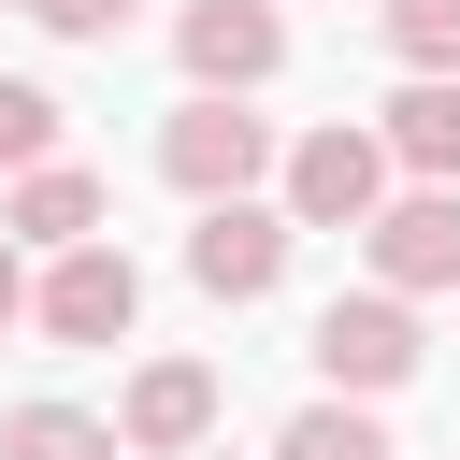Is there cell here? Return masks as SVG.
I'll return each mask as SVG.
<instances>
[{
  "label": "cell",
  "mask_w": 460,
  "mask_h": 460,
  "mask_svg": "<svg viewBox=\"0 0 460 460\" xmlns=\"http://www.w3.org/2000/svg\"><path fill=\"white\" fill-rule=\"evenodd\" d=\"M359 244H374V288H388V302L460 288V187H402V201H388Z\"/></svg>",
  "instance_id": "6"
},
{
  "label": "cell",
  "mask_w": 460,
  "mask_h": 460,
  "mask_svg": "<svg viewBox=\"0 0 460 460\" xmlns=\"http://www.w3.org/2000/svg\"><path fill=\"white\" fill-rule=\"evenodd\" d=\"M187 273H201L216 302H259V288L288 273V216H273V201H216V216L187 230Z\"/></svg>",
  "instance_id": "7"
},
{
  "label": "cell",
  "mask_w": 460,
  "mask_h": 460,
  "mask_svg": "<svg viewBox=\"0 0 460 460\" xmlns=\"http://www.w3.org/2000/svg\"><path fill=\"white\" fill-rule=\"evenodd\" d=\"M374 144H388V172H417V187H460V86H402Z\"/></svg>",
  "instance_id": "10"
},
{
  "label": "cell",
  "mask_w": 460,
  "mask_h": 460,
  "mask_svg": "<svg viewBox=\"0 0 460 460\" xmlns=\"http://www.w3.org/2000/svg\"><path fill=\"white\" fill-rule=\"evenodd\" d=\"M374 216H388V144L345 129V115L302 129L288 144V230H374Z\"/></svg>",
  "instance_id": "2"
},
{
  "label": "cell",
  "mask_w": 460,
  "mask_h": 460,
  "mask_svg": "<svg viewBox=\"0 0 460 460\" xmlns=\"http://www.w3.org/2000/svg\"><path fill=\"white\" fill-rule=\"evenodd\" d=\"M201 431H216V374H201V359H144V374H129V402H115V446L187 460Z\"/></svg>",
  "instance_id": "8"
},
{
  "label": "cell",
  "mask_w": 460,
  "mask_h": 460,
  "mask_svg": "<svg viewBox=\"0 0 460 460\" xmlns=\"http://www.w3.org/2000/svg\"><path fill=\"white\" fill-rule=\"evenodd\" d=\"M29 316H43L58 345H129V316H144V273H129V244H72V259L29 288Z\"/></svg>",
  "instance_id": "4"
},
{
  "label": "cell",
  "mask_w": 460,
  "mask_h": 460,
  "mask_svg": "<svg viewBox=\"0 0 460 460\" xmlns=\"http://www.w3.org/2000/svg\"><path fill=\"white\" fill-rule=\"evenodd\" d=\"M273 460H388V431H374L359 402H302V417L273 431Z\"/></svg>",
  "instance_id": "13"
},
{
  "label": "cell",
  "mask_w": 460,
  "mask_h": 460,
  "mask_svg": "<svg viewBox=\"0 0 460 460\" xmlns=\"http://www.w3.org/2000/svg\"><path fill=\"white\" fill-rule=\"evenodd\" d=\"M29 14H43V29H58V43H115V29H129V14H144V0H29Z\"/></svg>",
  "instance_id": "15"
},
{
  "label": "cell",
  "mask_w": 460,
  "mask_h": 460,
  "mask_svg": "<svg viewBox=\"0 0 460 460\" xmlns=\"http://www.w3.org/2000/svg\"><path fill=\"white\" fill-rule=\"evenodd\" d=\"M172 58L201 72V101H244V86H273V58H288V29H273V0H187V29H172Z\"/></svg>",
  "instance_id": "5"
},
{
  "label": "cell",
  "mask_w": 460,
  "mask_h": 460,
  "mask_svg": "<svg viewBox=\"0 0 460 460\" xmlns=\"http://www.w3.org/2000/svg\"><path fill=\"white\" fill-rule=\"evenodd\" d=\"M14 316H29V259L0 244V331H14Z\"/></svg>",
  "instance_id": "16"
},
{
  "label": "cell",
  "mask_w": 460,
  "mask_h": 460,
  "mask_svg": "<svg viewBox=\"0 0 460 460\" xmlns=\"http://www.w3.org/2000/svg\"><path fill=\"white\" fill-rule=\"evenodd\" d=\"M388 58L417 86H460V0H388Z\"/></svg>",
  "instance_id": "12"
},
{
  "label": "cell",
  "mask_w": 460,
  "mask_h": 460,
  "mask_svg": "<svg viewBox=\"0 0 460 460\" xmlns=\"http://www.w3.org/2000/svg\"><path fill=\"white\" fill-rule=\"evenodd\" d=\"M0 460H115V431L72 417V402H14L0 417Z\"/></svg>",
  "instance_id": "11"
},
{
  "label": "cell",
  "mask_w": 460,
  "mask_h": 460,
  "mask_svg": "<svg viewBox=\"0 0 460 460\" xmlns=\"http://www.w3.org/2000/svg\"><path fill=\"white\" fill-rule=\"evenodd\" d=\"M431 345H417V316L388 302V288H359V302H316V374L345 388V402H374V388H402Z\"/></svg>",
  "instance_id": "3"
},
{
  "label": "cell",
  "mask_w": 460,
  "mask_h": 460,
  "mask_svg": "<svg viewBox=\"0 0 460 460\" xmlns=\"http://www.w3.org/2000/svg\"><path fill=\"white\" fill-rule=\"evenodd\" d=\"M0 172H14V187H29V172H58V101H43V86H14V72H0Z\"/></svg>",
  "instance_id": "14"
},
{
  "label": "cell",
  "mask_w": 460,
  "mask_h": 460,
  "mask_svg": "<svg viewBox=\"0 0 460 460\" xmlns=\"http://www.w3.org/2000/svg\"><path fill=\"white\" fill-rule=\"evenodd\" d=\"M158 172L216 216V201H259V172H273V115H244V101H187L172 129H158Z\"/></svg>",
  "instance_id": "1"
},
{
  "label": "cell",
  "mask_w": 460,
  "mask_h": 460,
  "mask_svg": "<svg viewBox=\"0 0 460 460\" xmlns=\"http://www.w3.org/2000/svg\"><path fill=\"white\" fill-rule=\"evenodd\" d=\"M0 244H43V259H72V244H101V172H29L14 201H0Z\"/></svg>",
  "instance_id": "9"
}]
</instances>
